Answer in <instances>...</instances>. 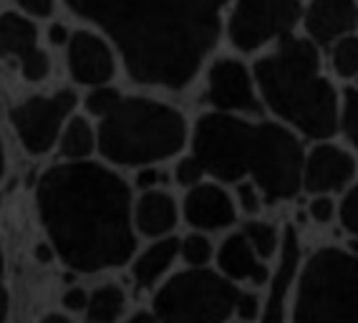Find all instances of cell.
Returning <instances> with one entry per match:
<instances>
[{"instance_id":"4316f807","label":"cell","mask_w":358,"mask_h":323,"mask_svg":"<svg viewBox=\"0 0 358 323\" xmlns=\"http://www.w3.org/2000/svg\"><path fill=\"white\" fill-rule=\"evenodd\" d=\"M122 99H124V94L119 89H114V86H109V84L96 86V89H91L89 96H86V109H89V114H94V117L103 119L119 106Z\"/></svg>"},{"instance_id":"e0dca14e","label":"cell","mask_w":358,"mask_h":323,"mask_svg":"<svg viewBox=\"0 0 358 323\" xmlns=\"http://www.w3.org/2000/svg\"><path fill=\"white\" fill-rule=\"evenodd\" d=\"M185 217L197 233H217L237 220V202L215 182H202L185 197Z\"/></svg>"},{"instance_id":"7c38bea8","label":"cell","mask_w":358,"mask_h":323,"mask_svg":"<svg viewBox=\"0 0 358 323\" xmlns=\"http://www.w3.org/2000/svg\"><path fill=\"white\" fill-rule=\"evenodd\" d=\"M358 159L351 149L336 142H315L306 149L303 162V192L308 194H343L356 182Z\"/></svg>"},{"instance_id":"ba28073f","label":"cell","mask_w":358,"mask_h":323,"mask_svg":"<svg viewBox=\"0 0 358 323\" xmlns=\"http://www.w3.org/2000/svg\"><path fill=\"white\" fill-rule=\"evenodd\" d=\"M306 0H230L222 36L243 56H260L301 33Z\"/></svg>"},{"instance_id":"7a4b0ae2","label":"cell","mask_w":358,"mask_h":323,"mask_svg":"<svg viewBox=\"0 0 358 323\" xmlns=\"http://www.w3.org/2000/svg\"><path fill=\"white\" fill-rule=\"evenodd\" d=\"M38 213L61 260L78 273L119 268L136 250L131 189L96 162L48 169L38 185Z\"/></svg>"},{"instance_id":"e575fe53","label":"cell","mask_w":358,"mask_h":323,"mask_svg":"<svg viewBox=\"0 0 358 323\" xmlns=\"http://www.w3.org/2000/svg\"><path fill=\"white\" fill-rule=\"evenodd\" d=\"M64 306L69 310H86L89 306V293L83 288H71V291L64 293Z\"/></svg>"},{"instance_id":"60d3db41","label":"cell","mask_w":358,"mask_h":323,"mask_svg":"<svg viewBox=\"0 0 358 323\" xmlns=\"http://www.w3.org/2000/svg\"><path fill=\"white\" fill-rule=\"evenodd\" d=\"M6 172V155H3V142H0V177Z\"/></svg>"},{"instance_id":"d590c367","label":"cell","mask_w":358,"mask_h":323,"mask_svg":"<svg viewBox=\"0 0 358 323\" xmlns=\"http://www.w3.org/2000/svg\"><path fill=\"white\" fill-rule=\"evenodd\" d=\"M71 38V31L66 26H61V23H53L51 28H48V41H51L53 45H66Z\"/></svg>"},{"instance_id":"6da1fadb","label":"cell","mask_w":358,"mask_h":323,"mask_svg":"<svg viewBox=\"0 0 358 323\" xmlns=\"http://www.w3.org/2000/svg\"><path fill=\"white\" fill-rule=\"evenodd\" d=\"M114 43L131 81L182 91L222 38L230 0H66Z\"/></svg>"},{"instance_id":"f1b7e54d","label":"cell","mask_w":358,"mask_h":323,"mask_svg":"<svg viewBox=\"0 0 358 323\" xmlns=\"http://www.w3.org/2000/svg\"><path fill=\"white\" fill-rule=\"evenodd\" d=\"M308 217L318 225H331L338 217V202L333 194H310L308 202Z\"/></svg>"},{"instance_id":"ab89813d","label":"cell","mask_w":358,"mask_h":323,"mask_svg":"<svg viewBox=\"0 0 358 323\" xmlns=\"http://www.w3.org/2000/svg\"><path fill=\"white\" fill-rule=\"evenodd\" d=\"M38 258H41V260H48V258H51V250H48L45 245H41V247H38Z\"/></svg>"},{"instance_id":"484cf974","label":"cell","mask_w":358,"mask_h":323,"mask_svg":"<svg viewBox=\"0 0 358 323\" xmlns=\"http://www.w3.org/2000/svg\"><path fill=\"white\" fill-rule=\"evenodd\" d=\"M179 255L185 258L189 268H207V263L215 255V247H212L207 233H192L185 240H179Z\"/></svg>"},{"instance_id":"2e32d148","label":"cell","mask_w":358,"mask_h":323,"mask_svg":"<svg viewBox=\"0 0 358 323\" xmlns=\"http://www.w3.org/2000/svg\"><path fill=\"white\" fill-rule=\"evenodd\" d=\"M301 33L326 51L343 36L358 33V3L356 0H306Z\"/></svg>"},{"instance_id":"cb8c5ba5","label":"cell","mask_w":358,"mask_h":323,"mask_svg":"<svg viewBox=\"0 0 358 323\" xmlns=\"http://www.w3.org/2000/svg\"><path fill=\"white\" fill-rule=\"evenodd\" d=\"M240 233L248 238L252 250H255L262 260L278 258V252H280V245H282V233L273 225V222L252 217V220L245 222Z\"/></svg>"},{"instance_id":"ac0fdd59","label":"cell","mask_w":358,"mask_h":323,"mask_svg":"<svg viewBox=\"0 0 358 323\" xmlns=\"http://www.w3.org/2000/svg\"><path fill=\"white\" fill-rule=\"evenodd\" d=\"M217 268L224 278L232 283H250V285H268L270 268L268 260H262L243 233H232L222 240L217 250Z\"/></svg>"},{"instance_id":"603a6c76","label":"cell","mask_w":358,"mask_h":323,"mask_svg":"<svg viewBox=\"0 0 358 323\" xmlns=\"http://www.w3.org/2000/svg\"><path fill=\"white\" fill-rule=\"evenodd\" d=\"M124 306H127V296L119 285H101L89 296L86 318H89V323H116L122 318Z\"/></svg>"},{"instance_id":"44dd1931","label":"cell","mask_w":358,"mask_h":323,"mask_svg":"<svg viewBox=\"0 0 358 323\" xmlns=\"http://www.w3.org/2000/svg\"><path fill=\"white\" fill-rule=\"evenodd\" d=\"M326 66L333 78L343 81L345 86L358 84V33L343 36L323 51Z\"/></svg>"},{"instance_id":"f546056e","label":"cell","mask_w":358,"mask_h":323,"mask_svg":"<svg viewBox=\"0 0 358 323\" xmlns=\"http://www.w3.org/2000/svg\"><path fill=\"white\" fill-rule=\"evenodd\" d=\"M205 167H202V162L197 159L194 155L189 157H182V159L177 162V167H174V180L182 185V187L192 189L197 187V185H202V180H205Z\"/></svg>"},{"instance_id":"ffe728a7","label":"cell","mask_w":358,"mask_h":323,"mask_svg":"<svg viewBox=\"0 0 358 323\" xmlns=\"http://www.w3.org/2000/svg\"><path fill=\"white\" fill-rule=\"evenodd\" d=\"M177 255H179L177 238L166 235V238L154 240L147 250L136 255L134 265H131V275H134L136 285H139V288H152V285H157L164 278V273L172 268Z\"/></svg>"},{"instance_id":"1f68e13d","label":"cell","mask_w":358,"mask_h":323,"mask_svg":"<svg viewBox=\"0 0 358 323\" xmlns=\"http://www.w3.org/2000/svg\"><path fill=\"white\" fill-rule=\"evenodd\" d=\"M260 313H262V298L257 296V293L240 291L237 306H235V316L243 323H252V321H260Z\"/></svg>"},{"instance_id":"3957f363","label":"cell","mask_w":358,"mask_h":323,"mask_svg":"<svg viewBox=\"0 0 358 323\" xmlns=\"http://www.w3.org/2000/svg\"><path fill=\"white\" fill-rule=\"evenodd\" d=\"M252 73L262 109L275 122L313 144L338 134L341 89L328 71L323 48L303 33L260 53Z\"/></svg>"},{"instance_id":"8fae6325","label":"cell","mask_w":358,"mask_h":323,"mask_svg":"<svg viewBox=\"0 0 358 323\" xmlns=\"http://www.w3.org/2000/svg\"><path fill=\"white\" fill-rule=\"evenodd\" d=\"M207 101L212 111L237 117H257L265 111L252 66L237 56H220L207 66Z\"/></svg>"},{"instance_id":"4fadbf2b","label":"cell","mask_w":358,"mask_h":323,"mask_svg":"<svg viewBox=\"0 0 358 323\" xmlns=\"http://www.w3.org/2000/svg\"><path fill=\"white\" fill-rule=\"evenodd\" d=\"M66 56H69L71 76L81 86H91V89L106 86L116 73L119 53L114 43L96 28H81L71 33Z\"/></svg>"},{"instance_id":"83f0119b","label":"cell","mask_w":358,"mask_h":323,"mask_svg":"<svg viewBox=\"0 0 358 323\" xmlns=\"http://www.w3.org/2000/svg\"><path fill=\"white\" fill-rule=\"evenodd\" d=\"M338 222L345 233L358 240V182H353L351 187L341 194L338 202Z\"/></svg>"},{"instance_id":"74e56055","label":"cell","mask_w":358,"mask_h":323,"mask_svg":"<svg viewBox=\"0 0 358 323\" xmlns=\"http://www.w3.org/2000/svg\"><path fill=\"white\" fill-rule=\"evenodd\" d=\"M127 323H159L154 313H147V310H141V313H134V316L129 318Z\"/></svg>"},{"instance_id":"277c9868","label":"cell","mask_w":358,"mask_h":323,"mask_svg":"<svg viewBox=\"0 0 358 323\" xmlns=\"http://www.w3.org/2000/svg\"><path fill=\"white\" fill-rule=\"evenodd\" d=\"M99 152L122 167H149L182 152L187 122L182 111L149 96H124L96 129Z\"/></svg>"},{"instance_id":"b9f144b4","label":"cell","mask_w":358,"mask_h":323,"mask_svg":"<svg viewBox=\"0 0 358 323\" xmlns=\"http://www.w3.org/2000/svg\"><path fill=\"white\" fill-rule=\"evenodd\" d=\"M356 3H358V0H356Z\"/></svg>"},{"instance_id":"d6986e66","label":"cell","mask_w":358,"mask_h":323,"mask_svg":"<svg viewBox=\"0 0 358 323\" xmlns=\"http://www.w3.org/2000/svg\"><path fill=\"white\" fill-rule=\"evenodd\" d=\"M177 202L172 194L162 189L141 192V197L134 202V227L149 238H166L177 225Z\"/></svg>"},{"instance_id":"f35d334b","label":"cell","mask_w":358,"mask_h":323,"mask_svg":"<svg viewBox=\"0 0 358 323\" xmlns=\"http://www.w3.org/2000/svg\"><path fill=\"white\" fill-rule=\"evenodd\" d=\"M41 323H71L66 316H58V313H51V316H45Z\"/></svg>"},{"instance_id":"8992f818","label":"cell","mask_w":358,"mask_h":323,"mask_svg":"<svg viewBox=\"0 0 358 323\" xmlns=\"http://www.w3.org/2000/svg\"><path fill=\"white\" fill-rule=\"evenodd\" d=\"M303 139L275 119H252L245 147V180L265 202H285L303 192ZM243 180V182H245Z\"/></svg>"},{"instance_id":"9a60e30c","label":"cell","mask_w":358,"mask_h":323,"mask_svg":"<svg viewBox=\"0 0 358 323\" xmlns=\"http://www.w3.org/2000/svg\"><path fill=\"white\" fill-rule=\"evenodd\" d=\"M13 56L20 61V71L28 81H43L51 71L48 53L38 45V31L26 15H0V59Z\"/></svg>"},{"instance_id":"30bf717a","label":"cell","mask_w":358,"mask_h":323,"mask_svg":"<svg viewBox=\"0 0 358 323\" xmlns=\"http://www.w3.org/2000/svg\"><path fill=\"white\" fill-rule=\"evenodd\" d=\"M76 109V94L71 89L56 91L53 96H33L10 111V122L20 142L33 155H43L61 139L64 122Z\"/></svg>"},{"instance_id":"836d02e7","label":"cell","mask_w":358,"mask_h":323,"mask_svg":"<svg viewBox=\"0 0 358 323\" xmlns=\"http://www.w3.org/2000/svg\"><path fill=\"white\" fill-rule=\"evenodd\" d=\"M162 182V172L154 164H149V167H141L139 175H136V185H139L144 192H149V189H157V185Z\"/></svg>"},{"instance_id":"9c48e42d","label":"cell","mask_w":358,"mask_h":323,"mask_svg":"<svg viewBox=\"0 0 358 323\" xmlns=\"http://www.w3.org/2000/svg\"><path fill=\"white\" fill-rule=\"evenodd\" d=\"M252 117L207 111L192 129V155L217 182L245 180V147Z\"/></svg>"},{"instance_id":"8d00e7d4","label":"cell","mask_w":358,"mask_h":323,"mask_svg":"<svg viewBox=\"0 0 358 323\" xmlns=\"http://www.w3.org/2000/svg\"><path fill=\"white\" fill-rule=\"evenodd\" d=\"M8 313V293L3 288V252H0V323L6 321Z\"/></svg>"},{"instance_id":"4dcf8cb0","label":"cell","mask_w":358,"mask_h":323,"mask_svg":"<svg viewBox=\"0 0 358 323\" xmlns=\"http://www.w3.org/2000/svg\"><path fill=\"white\" fill-rule=\"evenodd\" d=\"M235 202L245 215L255 217V215H260L262 205H265V197H262V192L257 189V185H252L250 180H245V182H237Z\"/></svg>"},{"instance_id":"d6a6232c","label":"cell","mask_w":358,"mask_h":323,"mask_svg":"<svg viewBox=\"0 0 358 323\" xmlns=\"http://www.w3.org/2000/svg\"><path fill=\"white\" fill-rule=\"evenodd\" d=\"M15 3L20 10H26L28 15H36V18H48L56 6V0H15Z\"/></svg>"},{"instance_id":"d4e9b609","label":"cell","mask_w":358,"mask_h":323,"mask_svg":"<svg viewBox=\"0 0 358 323\" xmlns=\"http://www.w3.org/2000/svg\"><path fill=\"white\" fill-rule=\"evenodd\" d=\"M338 134L345 139L351 152H358V84L341 89Z\"/></svg>"},{"instance_id":"5bb4252c","label":"cell","mask_w":358,"mask_h":323,"mask_svg":"<svg viewBox=\"0 0 358 323\" xmlns=\"http://www.w3.org/2000/svg\"><path fill=\"white\" fill-rule=\"evenodd\" d=\"M303 265L301 240L293 227L282 230V245L278 252L275 271L270 273L268 293L262 298L260 323H290V306L295 298V285H298V273Z\"/></svg>"},{"instance_id":"5b68a950","label":"cell","mask_w":358,"mask_h":323,"mask_svg":"<svg viewBox=\"0 0 358 323\" xmlns=\"http://www.w3.org/2000/svg\"><path fill=\"white\" fill-rule=\"evenodd\" d=\"M290 323H358V252L331 245L303 260Z\"/></svg>"},{"instance_id":"7402d4cb","label":"cell","mask_w":358,"mask_h":323,"mask_svg":"<svg viewBox=\"0 0 358 323\" xmlns=\"http://www.w3.org/2000/svg\"><path fill=\"white\" fill-rule=\"evenodd\" d=\"M61 155L73 162H83L86 157L99 147L96 131L83 117H73L61 131Z\"/></svg>"},{"instance_id":"52a82bcc","label":"cell","mask_w":358,"mask_h":323,"mask_svg":"<svg viewBox=\"0 0 358 323\" xmlns=\"http://www.w3.org/2000/svg\"><path fill=\"white\" fill-rule=\"evenodd\" d=\"M240 288L222 273L189 268L166 280L154 296L159 323H227L235 316Z\"/></svg>"}]
</instances>
